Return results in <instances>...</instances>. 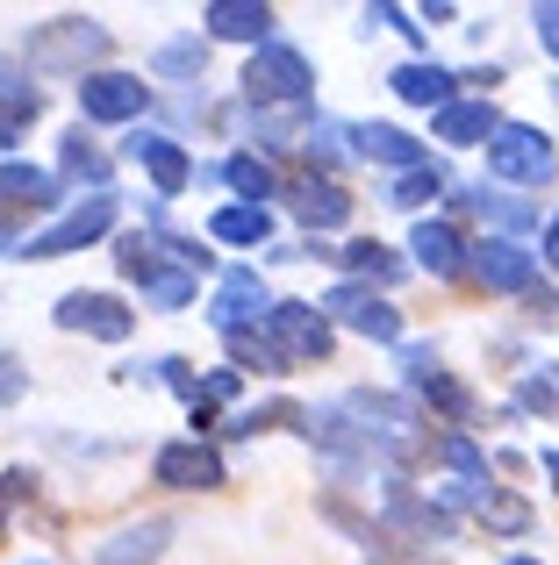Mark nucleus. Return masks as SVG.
Masks as SVG:
<instances>
[{"mask_svg":"<svg viewBox=\"0 0 559 565\" xmlns=\"http://www.w3.org/2000/svg\"><path fill=\"white\" fill-rule=\"evenodd\" d=\"M509 565H538V558H509Z\"/></svg>","mask_w":559,"mask_h":565,"instance_id":"42","label":"nucleus"},{"mask_svg":"<svg viewBox=\"0 0 559 565\" xmlns=\"http://www.w3.org/2000/svg\"><path fill=\"white\" fill-rule=\"evenodd\" d=\"M151 472H158L166 487H201V494H209V487H223V458H215L201 437H187V444H166V451L151 458Z\"/></svg>","mask_w":559,"mask_h":565,"instance_id":"12","label":"nucleus"},{"mask_svg":"<svg viewBox=\"0 0 559 565\" xmlns=\"http://www.w3.org/2000/svg\"><path fill=\"white\" fill-rule=\"evenodd\" d=\"M201 22H209V36H223V43H266L273 8L266 0H209Z\"/></svg>","mask_w":559,"mask_h":565,"instance_id":"13","label":"nucleus"},{"mask_svg":"<svg viewBox=\"0 0 559 565\" xmlns=\"http://www.w3.org/2000/svg\"><path fill=\"white\" fill-rule=\"evenodd\" d=\"M65 172H86V180H101V158L86 151V143H65Z\"/></svg>","mask_w":559,"mask_h":565,"instance_id":"35","label":"nucleus"},{"mask_svg":"<svg viewBox=\"0 0 559 565\" xmlns=\"http://www.w3.org/2000/svg\"><path fill=\"white\" fill-rule=\"evenodd\" d=\"M308 86H316V72H308L302 51H287V43H266V51L244 65V94L259 100V108H280V100H308Z\"/></svg>","mask_w":559,"mask_h":565,"instance_id":"2","label":"nucleus"},{"mask_svg":"<svg viewBox=\"0 0 559 565\" xmlns=\"http://www.w3.org/2000/svg\"><path fill=\"white\" fill-rule=\"evenodd\" d=\"M223 180H230V186H238V193H252V201H259V207H266V193H280V186H273V172H266V166H259V158H252V151H238V158H230V166H223Z\"/></svg>","mask_w":559,"mask_h":565,"instance_id":"27","label":"nucleus"},{"mask_svg":"<svg viewBox=\"0 0 559 565\" xmlns=\"http://www.w3.org/2000/svg\"><path fill=\"white\" fill-rule=\"evenodd\" d=\"M57 330H86V337H101V344H123L129 308L115 301V294H65V301H57Z\"/></svg>","mask_w":559,"mask_h":565,"instance_id":"10","label":"nucleus"},{"mask_svg":"<svg viewBox=\"0 0 559 565\" xmlns=\"http://www.w3.org/2000/svg\"><path fill=\"white\" fill-rule=\"evenodd\" d=\"M273 308H280V301H273L266 287H259V273H230L209 316H215V330H223V337H244L259 316H273Z\"/></svg>","mask_w":559,"mask_h":565,"instance_id":"11","label":"nucleus"},{"mask_svg":"<svg viewBox=\"0 0 559 565\" xmlns=\"http://www.w3.org/2000/svg\"><path fill=\"white\" fill-rule=\"evenodd\" d=\"M481 530H495V537H524V530H531V501H524V494H481Z\"/></svg>","mask_w":559,"mask_h":565,"instance_id":"23","label":"nucleus"},{"mask_svg":"<svg viewBox=\"0 0 559 565\" xmlns=\"http://www.w3.org/2000/svg\"><path fill=\"white\" fill-rule=\"evenodd\" d=\"M230 351H238V365H244V373H280V365H287L273 337H252V330H244V337H230Z\"/></svg>","mask_w":559,"mask_h":565,"instance_id":"30","label":"nucleus"},{"mask_svg":"<svg viewBox=\"0 0 559 565\" xmlns=\"http://www.w3.org/2000/svg\"><path fill=\"white\" fill-rule=\"evenodd\" d=\"M546 258H552V265H559V215H552V222H546Z\"/></svg>","mask_w":559,"mask_h":565,"instance_id":"39","label":"nucleus"},{"mask_svg":"<svg viewBox=\"0 0 559 565\" xmlns=\"http://www.w3.org/2000/svg\"><path fill=\"white\" fill-rule=\"evenodd\" d=\"M294 215H302L308 230H337V222L351 215V193L337 180H302L294 186Z\"/></svg>","mask_w":559,"mask_h":565,"instance_id":"17","label":"nucleus"},{"mask_svg":"<svg viewBox=\"0 0 559 565\" xmlns=\"http://www.w3.org/2000/svg\"><path fill=\"white\" fill-rule=\"evenodd\" d=\"M29 494V472H0V530H8V509Z\"/></svg>","mask_w":559,"mask_h":565,"instance_id":"33","label":"nucleus"},{"mask_svg":"<svg viewBox=\"0 0 559 565\" xmlns=\"http://www.w3.org/2000/svg\"><path fill=\"white\" fill-rule=\"evenodd\" d=\"M223 244H266L273 236V207H259V201H238V207H223V215L209 222Z\"/></svg>","mask_w":559,"mask_h":565,"instance_id":"22","label":"nucleus"},{"mask_svg":"<svg viewBox=\"0 0 559 565\" xmlns=\"http://www.w3.org/2000/svg\"><path fill=\"white\" fill-rule=\"evenodd\" d=\"M230 394H238V373H215V380H209V394H201V401H230Z\"/></svg>","mask_w":559,"mask_h":565,"instance_id":"37","label":"nucleus"},{"mask_svg":"<svg viewBox=\"0 0 559 565\" xmlns=\"http://www.w3.org/2000/svg\"><path fill=\"white\" fill-rule=\"evenodd\" d=\"M345 265H351L359 279H380V287H388V279H402V258H394L388 244H351V250H345Z\"/></svg>","mask_w":559,"mask_h":565,"instance_id":"26","label":"nucleus"},{"mask_svg":"<svg viewBox=\"0 0 559 565\" xmlns=\"http://www.w3.org/2000/svg\"><path fill=\"white\" fill-rule=\"evenodd\" d=\"M0 193L22 201V207H43L57 193V180H51V172H36V166H0Z\"/></svg>","mask_w":559,"mask_h":565,"instance_id":"25","label":"nucleus"},{"mask_svg":"<svg viewBox=\"0 0 559 565\" xmlns=\"http://www.w3.org/2000/svg\"><path fill=\"white\" fill-rule=\"evenodd\" d=\"M14 394H22V380H14V373H8V359H0V401H14Z\"/></svg>","mask_w":559,"mask_h":565,"instance_id":"38","label":"nucleus"},{"mask_svg":"<svg viewBox=\"0 0 559 565\" xmlns=\"http://www.w3.org/2000/svg\"><path fill=\"white\" fill-rule=\"evenodd\" d=\"M0 244H8V230H0Z\"/></svg>","mask_w":559,"mask_h":565,"instance_id":"43","label":"nucleus"},{"mask_svg":"<svg viewBox=\"0 0 559 565\" xmlns=\"http://www.w3.org/2000/svg\"><path fill=\"white\" fill-rule=\"evenodd\" d=\"M36 108H43V94L22 79V65H14V57H0V115H8V122H29Z\"/></svg>","mask_w":559,"mask_h":565,"instance_id":"24","label":"nucleus"},{"mask_svg":"<svg viewBox=\"0 0 559 565\" xmlns=\"http://www.w3.org/2000/svg\"><path fill=\"white\" fill-rule=\"evenodd\" d=\"M351 151L359 158H380V166H402V172H416L423 166V143L416 137H402V129H388V122H366V129H351Z\"/></svg>","mask_w":559,"mask_h":565,"instance_id":"18","label":"nucleus"},{"mask_svg":"<svg viewBox=\"0 0 559 565\" xmlns=\"http://www.w3.org/2000/svg\"><path fill=\"white\" fill-rule=\"evenodd\" d=\"M409 250H416V265H423L431 279H452L460 265H474V258H466V244H460V230H452V222H431V215L416 222V236H409Z\"/></svg>","mask_w":559,"mask_h":565,"instance_id":"14","label":"nucleus"},{"mask_svg":"<svg viewBox=\"0 0 559 565\" xmlns=\"http://www.w3.org/2000/svg\"><path fill=\"white\" fill-rule=\"evenodd\" d=\"M201 65V43H166L158 51V72H194Z\"/></svg>","mask_w":559,"mask_h":565,"instance_id":"31","label":"nucleus"},{"mask_svg":"<svg viewBox=\"0 0 559 565\" xmlns=\"http://www.w3.org/2000/svg\"><path fill=\"white\" fill-rule=\"evenodd\" d=\"M14 129H22V122H8V115H0V151H8V143H14Z\"/></svg>","mask_w":559,"mask_h":565,"instance_id":"40","label":"nucleus"},{"mask_svg":"<svg viewBox=\"0 0 559 565\" xmlns=\"http://www.w3.org/2000/svg\"><path fill=\"white\" fill-rule=\"evenodd\" d=\"M101 51H108V29L80 22V14H57V22L29 43V57H36V65H80V72H86V57H101Z\"/></svg>","mask_w":559,"mask_h":565,"instance_id":"6","label":"nucleus"},{"mask_svg":"<svg viewBox=\"0 0 559 565\" xmlns=\"http://www.w3.org/2000/svg\"><path fill=\"white\" fill-rule=\"evenodd\" d=\"M474 279L488 294H531V279H538V258L524 244H509V236H495V244H481L474 250Z\"/></svg>","mask_w":559,"mask_h":565,"instance_id":"9","label":"nucleus"},{"mask_svg":"<svg viewBox=\"0 0 559 565\" xmlns=\"http://www.w3.org/2000/svg\"><path fill=\"white\" fill-rule=\"evenodd\" d=\"M402 365H409V386H416V394L431 401L437 415H452V423H474V394H466V386L431 359V344H409V351H402Z\"/></svg>","mask_w":559,"mask_h":565,"instance_id":"5","label":"nucleus"},{"mask_svg":"<svg viewBox=\"0 0 559 565\" xmlns=\"http://www.w3.org/2000/svg\"><path fill=\"white\" fill-rule=\"evenodd\" d=\"M337 322H345V330H359V337H373V344H402V308H388V301H373V294L366 287H337L330 301Z\"/></svg>","mask_w":559,"mask_h":565,"instance_id":"8","label":"nucleus"},{"mask_svg":"<svg viewBox=\"0 0 559 565\" xmlns=\"http://www.w3.org/2000/svg\"><path fill=\"white\" fill-rule=\"evenodd\" d=\"M517 408L546 415V408H552V380H524V386H517Z\"/></svg>","mask_w":559,"mask_h":565,"instance_id":"32","label":"nucleus"},{"mask_svg":"<svg viewBox=\"0 0 559 565\" xmlns=\"http://www.w3.org/2000/svg\"><path fill=\"white\" fill-rule=\"evenodd\" d=\"M394 94L416 100V108H437V115H445L452 108V72L445 65H402V72H394Z\"/></svg>","mask_w":559,"mask_h":565,"instance_id":"21","label":"nucleus"},{"mask_svg":"<svg viewBox=\"0 0 559 565\" xmlns=\"http://www.w3.org/2000/svg\"><path fill=\"white\" fill-rule=\"evenodd\" d=\"M129 158L151 172V186H158V193H187V180H194L187 151H180V143H166V137H129Z\"/></svg>","mask_w":559,"mask_h":565,"instance_id":"15","label":"nucleus"},{"mask_svg":"<svg viewBox=\"0 0 559 565\" xmlns=\"http://www.w3.org/2000/svg\"><path fill=\"white\" fill-rule=\"evenodd\" d=\"M166 537H172L166 523H137V530H123V537H108V544H101L94 565H151L158 552H166Z\"/></svg>","mask_w":559,"mask_h":565,"instance_id":"19","label":"nucleus"},{"mask_svg":"<svg viewBox=\"0 0 559 565\" xmlns=\"http://www.w3.org/2000/svg\"><path fill=\"white\" fill-rule=\"evenodd\" d=\"M431 193H445V172H437V166H416V172H402V180H394L388 201H394V207H423Z\"/></svg>","mask_w":559,"mask_h":565,"instance_id":"29","label":"nucleus"},{"mask_svg":"<svg viewBox=\"0 0 559 565\" xmlns=\"http://www.w3.org/2000/svg\"><path fill=\"white\" fill-rule=\"evenodd\" d=\"M488 172L509 180V186H546L552 180V137L531 129V122H503L495 143H488Z\"/></svg>","mask_w":559,"mask_h":565,"instance_id":"1","label":"nucleus"},{"mask_svg":"<svg viewBox=\"0 0 559 565\" xmlns=\"http://www.w3.org/2000/svg\"><path fill=\"white\" fill-rule=\"evenodd\" d=\"M474 201L488 207V193H474ZM495 222H509V230H524V222H531V215H524V207H509V201H495Z\"/></svg>","mask_w":559,"mask_h":565,"instance_id":"36","label":"nucleus"},{"mask_svg":"<svg viewBox=\"0 0 559 565\" xmlns=\"http://www.w3.org/2000/svg\"><path fill=\"white\" fill-rule=\"evenodd\" d=\"M80 115L86 122H129V115H144V79H129V72H86Z\"/></svg>","mask_w":559,"mask_h":565,"instance_id":"7","label":"nucleus"},{"mask_svg":"<svg viewBox=\"0 0 559 565\" xmlns=\"http://www.w3.org/2000/svg\"><path fill=\"white\" fill-rule=\"evenodd\" d=\"M266 337L280 344V359H287V365L330 359V316H323V308H308V301H280L273 316H266Z\"/></svg>","mask_w":559,"mask_h":565,"instance_id":"4","label":"nucleus"},{"mask_svg":"<svg viewBox=\"0 0 559 565\" xmlns=\"http://www.w3.org/2000/svg\"><path fill=\"white\" fill-rule=\"evenodd\" d=\"M388 523H394V530H409L416 544H445V537H452L445 509H423L409 487H388Z\"/></svg>","mask_w":559,"mask_h":565,"instance_id":"16","label":"nucleus"},{"mask_svg":"<svg viewBox=\"0 0 559 565\" xmlns=\"http://www.w3.org/2000/svg\"><path fill=\"white\" fill-rule=\"evenodd\" d=\"M495 129H503V122H495L488 100H452V108L437 115V137H445V143H495Z\"/></svg>","mask_w":559,"mask_h":565,"instance_id":"20","label":"nucleus"},{"mask_svg":"<svg viewBox=\"0 0 559 565\" xmlns=\"http://www.w3.org/2000/svg\"><path fill=\"white\" fill-rule=\"evenodd\" d=\"M108 222H115V193H86V201L65 207L43 236H29L22 258H65V250H86L94 236H108Z\"/></svg>","mask_w":559,"mask_h":565,"instance_id":"3","label":"nucleus"},{"mask_svg":"<svg viewBox=\"0 0 559 565\" xmlns=\"http://www.w3.org/2000/svg\"><path fill=\"white\" fill-rule=\"evenodd\" d=\"M546 480H552V487H559V451H546Z\"/></svg>","mask_w":559,"mask_h":565,"instance_id":"41","label":"nucleus"},{"mask_svg":"<svg viewBox=\"0 0 559 565\" xmlns=\"http://www.w3.org/2000/svg\"><path fill=\"white\" fill-rule=\"evenodd\" d=\"M144 301L151 308H187L194 301V273H166V265H158V273L144 279Z\"/></svg>","mask_w":559,"mask_h":565,"instance_id":"28","label":"nucleus"},{"mask_svg":"<svg viewBox=\"0 0 559 565\" xmlns=\"http://www.w3.org/2000/svg\"><path fill=\"white\" fill-rule=\"evenodd\" d=\"M531 22H538V43L559 57V0H552V8H531Z\"/></svg>","mask_w":559,"mask_h":565,"instance_id":"34","label":"nucleus"}]
</instances>
